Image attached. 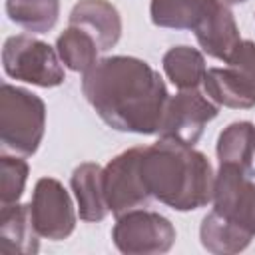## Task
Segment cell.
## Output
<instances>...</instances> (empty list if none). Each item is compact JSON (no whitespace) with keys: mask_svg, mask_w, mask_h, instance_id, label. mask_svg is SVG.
Here are the masks:
<instances>
[{"mask_svg":"<svg viewBox=\"0 0 255 255\" xmlns=\"http://www.w3.org/2000/svg\"><path fill=\"white\" fill-rule=\"evenodd\" d=\"M56 52L68 70L80 74H86L100 60V48L96 40L86 30L70 24L56 38Z\"/></svg>","mask_w":255,"mask_h":255,"instance_id":"ac0fdd59","label":"cell"},{"mask_svg":"<svg viewBox=\"0 0 255 255\" xmlns=\"http://www.w3.org/2000/svg\"><path fill=\"white\" fill-rule=\"evenodd\" d=\"M219 106L211 102L203 92L197 90H179L175 96H169L159 126V137L177 139L187 145H195L203 135L205 126L215 120Z\"/></svg>","mask_w":255,"mask_h":255,"instance_id":"ba28073f","label":"cell"},{"mask_svg":"<svg viewBox=\"0 0 255 255\" xmlns=\"http://www.w3.org/2000/svg\"><path fill=\"white\" fill-rule=\"evenodd\" d=\"M6 14L30 34H46L58 24L60 0H6Z\"/></svg>","mask_w":255,"mask_h":255,"instance_id":"d6986e66","label":"cell"},{"mask_svg":"<svg viewBox=\"0 0 255 255\" xmlns=\"http://www.w3.org/2000/svg\"><path fill=\"white\" fill-rule=\"evenodd\" d=\"M161 66L167 80L177 90H197L203 86V78L207 74L203 52L183 44L169 48L161 58Z\"/></svg>","mask_w":255,"mask_h":255,"instance_id":"e0dca14e","label":"cell"},{"mask_svg":"<svg viewBox=\"0 0 255 255\" xmlns=\"http://www.w3.org/2000/svg\"><path fill=\"white\" fill-rule=\"evenodd\" d=\"M213 209L255 237V179L233 165H219L213 187Z\"/></svg>","mask_w":255,"mask_h":255,"instance_id":"30bf717a","label":"cell"},{"mask_svg":"<svg viewBox=\"0 0 255 255\" xmlns=\"http://www.w3.org/2000/svg\"><path fill=\"white\" fill-rule=\"evenodd\" d=\"M46 133V104L26 88L2 84L0 88V139L2 147L30 157Z\"/></svg>","mask_w":255,"mask_h":255,"instance_id":"277c9868","label":"cell"},{"mask_svg":"<svg viewBox=\"0 0 255 255\" xmlns=\"http://www.w3.org/2000/svg\"><path fill=\"white\" fill-rule=\"evenodd\" d=\"M0 249L10 255H34L40 249V235L34 227L30 203L0 207Z\"/></svg>","mask_w":255,"mask_h":255,"instance_id":"7c38bea8","label":"cell"},{"mask_svg":"<svg viewBox=\"0 0 255 255\" xmlns=\"http://www.w3.org/2000/svg\"><path fill=\"white\" fill-rule=\"evenodd\" d=\"M219 165H233L255 175V126L247 120L231 122L217 137Z\"/></svg>","mask_w":255,"mask_h":255,"instance_id":"9a60e30c","label":"cell"},{"mask_svg":"<svg viewBox=\"0 0 255 255\" xmlns=\"http://www.w3.org/2000/svg\"><path fill=\"white\" fill-rule=\"evenodd\" d=\"M143 145L129 147L104 165V195L108 209L118 217L149 203L151 195L141 173Z\"/></svg>","mask_w":255,"mask_h":255,"instance_id":"52a82bcc","label":"cell"},{"mask_svg":"<svg viewBox=\"0 0 255 255\" xmlns=\"http://www.w3.org/2000/svg\"><path fill=\"white\" fill-rule=\"evenodd\" d=\"M175 227L165 215L141 207L118 215L112 227V241L126 255L167 253L175 243Z\"/></svg>","mask_w":255,"mask_h":255,"instance_id":"8992f818","label":"cell"},{"mask_svg":"<svg viewBox=\"0 0 255 255\" xmlns=\"http://www.w3.org/2000/svg\"><path fill=\"white\" fill-rule=\"evenodd\" d=\"M70 187L76 197L78 217L82 221L98 223L110 213L106 195H104V167L102 165L94 161L80 163L70 175Z\"/></svg>","mask_w":255,"mask_h":255,"instance_id":"4fadbf2b","label":"cell"},{"mask_svg":"<svg viewBox=\"0 0 255 255\" xmlns=\"http://www.w3.org/2000/svg\"><path fill=\"white\" fill-rule=\"evenodd\" d=\"M30 213L42 239L62 241L76 229L78 211L74 209V201L68 189L56 177H40L36 181Z\"/></svg>","mask_w":255,"mask_h":255,"instance_id":"9c48e42d","label":"cell"},{"mask_svg":"<svg viewBox=\"0 0 255 255\" xmlns=\"http://www.w3.org/2000/svg\"><path fill=\"white\" fill-rule=\"evenodd\" d=\"M149 18L157 28L191 30L201 52L225 64L241 44L229 0H151Z\"/></svg>","mask_w":255,"mask_h":255,"instance_id":"3957f363","label":"cell"},{"mask_svg":"<svg viewBox=\"0 0 255 255\" xmlns=\"http://www.w3.org/2000/svg\"><path fill=\"white\" fill-rule=\"evenodd\" d=\"M70 26L86 30L98 44L100 52L112 50L122 38V16L108 0H80L68 16Z\"/></svg>","mask_w":255,"mask_h":255,"instance_id":"8fae6325","label":"cell"},{"mask_svg":"<svg viewBox=\"0 0 255 255\" xmlns=\"http://www.w3.org/2000/svg\"><path fill=\"white\" fill-rule=\"evenodd\" d=\"M30 175V165L24 155H8L0 157V205L18 203L24 195L26 181Z\"/></svg>","mask_w":255,"mask_h":255,"instance_id":"ffe728a7","label":"cell"},{"mask_svg":"<svg viewBox=\"0 0 255 255\" xmlns=\"http://www.w3.org/2000/svg\"><path fill=\"white\" fill-rule=\"evenodd\" d=\"M82 94L104 124L139 135L159 133L169 100L159 72L135 56L100 58L82 76Z\"/></svg>","mask_w":255,"mask_h":255,"instance_id":"6da1fadb","label":"cell"},{"mask_svg":"<svg viewBox=\"0 0 255 255\" xmlns=\"http://www.w3.org/2000/svg\"><path fill=\"white\" fill-rule=\"evenodd\" d=\"M227 64L233 70H237L255 88V42L253 40H241V44L235 48Z\"/></svg>","mask_w":255,"mask_h":255,"instance_id":"44dd1931","label":"cell"},{"mask_svg":"<svg viewBox=\"0 0 255 255\" xmlns=\"http://www.w3.org/2000/svg\"><path fill=\"white\" fill-rule=\"evenodd\" d=\"M231 4H243V2H247V0H229Z\"/></svg>","mask_w":255,"mask_h":255,"instance_id":"7402d4cb","label":"cell"},{"mask_svg":"<svg viewBox=\"0 0 255 255\" xmlns=\"http://www.w3.org/2000/svg\"><path fill=\"white\" fill-rule=\"evenodd\" d=\"M203 94L217 106L231 110L255 108V88L231 66L207 68L203 78Z\"/></svg>","mask_w":255,"mask_h":255,"instance_id":"5bb4252c","label":"cell"},{"mask_svg":"<svg viewBox=\"0 0 255 255\" xmlns=\"http://www.w3.org/2000/svg\"><path fill=\"white\" fill-rule=\"evenodd\" d=\"M251 239H253V235L249 231L241 229L239 225H235L233 221H229L227 217L217 213L215 209H211L201 219L199 241L209 253H215V255L239 253V251L247 249Z\"/></svg>","mask_w":255,"mask_h":255,"instance_id":"2e32d148","label":"cell"},{"mask_svg":"<svg viewBox=\"0 0 255 255\" xmlns=\"http://www.w3.org/2000/svg\"><path fill=\"white\" fill-rule=\"evenodd\" d=\"M141 173L151 199L175 211H195L213 199L215 171L207 155L177 139L145 145Z\"/></svg>","mask_w":255,"mask_h":255,"instance_id":"7a4b0ae2","label":"cell"},{"mask_svg":"<svg viewBox=\"0 0 255 255\" xmlns=\"http://www.w3.org/2000/svg\"><path fill=\"white\" fill-rule=\"evenodd\" d=\"M2 68L8 78L38 88H56L66 80L64 64L56 48L34 34L6 38L2 48Z\"/></svg>","mask_w":255,"mask_h":255,"instance_id":"5b68a950","label":"cell"}]
</instances>
